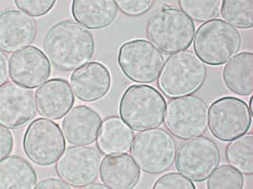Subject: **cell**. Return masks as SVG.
Returning <instances> with one entry per match:
<instances>
[{
    "mask_svg": "<svg viewBox=\"0 0 253 189\" xmlns=\"http://www.w3.org/2000/svg\"><path fill=\"white\" fill-rule=\"evenodd\" d=\"M44 52L57 69L76 70L92 59L95 42L89 31L72 20H63L46 31Z\"/></svg>",
    "mask_w": 253,
    "mask_h": 189,
    "instance_id": "1",
    "label": "cell"
},
{
    "mask_svg": "<svg viewBox=\"0 0 253 189\" xmlns=\"http://www.w3.org/2000/svg\"><path fill=\"white\" fill-rule=\"evenodd\" d=\"M196 33L194 21L179 9L162 7L146 25L150 43L161 53L173 55L191 47Z\"/></svg>",
    "mask_w": 253,
    "mask_h": 189,
    "instance_id": "2",
    "label": "cell"
},
{
    "mask_svg": "<svg viewBox=\"0 0 253 189\" xmlns=\"http://www.w3.org/2000/svg\"><path fill=\"white\" fill-rule=\"evenodd\" d=\"M166 100L161 92L147 84L127 87L119 103L121 119L135 131L161 127L164 121Z\"/></svg>",
    "mask_w": 253,
    "mask_h": 189,
    "instance_id": "3",
    "label": "cell"
},
{
    "mask_svg": "<svg viewBox=\"0 0 253 189\" xmlns=\"http://www.w3.org/2000/svg\"><path fill=\"white\" fill-rule=\"evenodd\" d=\"M205 63L190 50L175 53L163 63L158 78V87L169 98L193 94L205 83Z\"/></svg>",
    "mask_w": 253,
    "mask_h": 189,
    "instance_id": "4",
    "label": "cell"
},
{
    "mask_svg": "<svg viewBox=\"0 0 253 189\" xmlns=\"http://www.w3.org/2000/svg\"><path fill=\"white\" fill-rule=\"evenodd\" d=\"M196 56L205 64L227 63L241 48L240 32L222 19H211L200 25L193 40Z\"/></svg>",
    "mask_w": 253,
    "mask_h": 189,
    "instance_id": "5",
    "label": "cell"
},
{
    "mask_svg": "<svg viewBox=\"0 0 253 189\" xmlns=\"http://www.w3.org/2000/svg\"><path fill=\"white\" fill-rule=\"evenodd\" d=\"M131 156L143 172L158 175L174 162L176 143L172 134L161 128L139 131L131 146Z\"/></svg>",
    "mask_w": 253,
    "mask_h": 189,
    "instance_id": "6",
    "label": "cell"
},
{
    "mask_svg": "<svg viewBox=\"0 0 253 189\" xmlns=\"http://www.w3.org/2000/svg\"><path fill=\"white\" fill-rule=\"evenodd\" d=\"M208 112L206 101L196 94L175 97L166 104L163 122L174 137L188 140L206 132Z\"/></svg>",
    "mask_w": 253,
    "mask_h": 189,
    "instance_id": "7",
    "label": "cell"
},
{
    "mask_svg": "<svg viewBox=\"0 0 253 189\" xmlns=\"http://www.w3.org/2000/svg\"><path fill=\"white\" fill-rule=\"evenodd\" d=\"M252 122L249 105L239 97H220L209 108V130L219 141L230 142L247 134Z\"/></svg>",
    "mask_w": 253,
    "mask_h": 189,
    "instance_id": "8",
    "label": "cell"
},
{
    "mask_svg": "<svg viewBox=\"0 0 253 189\" xmlns=\"http://www.w3.org/2000/svg\"><path fill=\"white\" fill-rule=\"evenodd\" d=\"M163 63L162 53L148 40H130L119 48L118 64L127 79L134 83H155Z\"/></svg>",
    "mask_w": 253,
    "mask_h": 189,
    "instance_id": "9",
    "label": "cell"
},
{
    "mask_svg": "<svg viewBox=\"0 0 253 189\" xmlns=\"http://www.w3.org/2000/svg\"><path fill=\"white\" fill-rule=\"evenodd\" d=\"M23 151L35 165L48 166L58 161L66 150L64 132L51 119L36 118L24 133Z\"/></svg>",
    "mask_w": 253,
    "mask_h": 189,
    "instance_id": "10",
    "label": "cell"
},
{
    "mask_svg": "<svg viewBox=\"0 0 253 189\" xmlns=\"http://www.w3.org/2000/svg\"><path fill=\"white\" fill-rule=\"evenodd\" d=\"M219 161L216 143L202 135L181 143L174 158L176 170L193 182L207 180L218 166Z\"/></svg>",
    "mask_w": 253,
    "mask_h": 189,
    "instance_id": "11",
    "label": "cell"
},
{
    "mask_svg": "<svg viewBox=\"0 0 253 189\" xmlns=\"http://www.w3.org/2000/svg\"><path fill=\"white\" fill-rule=\"evenodd\" d=\"M101 153L87 146L67 148L55 163L59 178L71 188L83 189L94 183L100 174Z\"/></svg>",
    "mask_w": 253,
    "mask_h": 189,
    "instance_id": "12",
    "label": "cell"
},
{
    "mask_svg": "<svg viewBox=\"0 0 253 189\" xmlns=\"http://www.w3.org/2000/svg\"><path fill=\"white\" fill-rule=\"evenodd\" d=\"M8 68L12 83L34 89L46 83L51 64L41 49L30 46L12 53L8 60Z\"/></svg>",
    "mask_w": 253,
    "mask_h": 189,
    "instance_id": "13",
    "label": "cell"
},
{
    "mask_svg": "<svg viewBox=\"0 0 253 189\" xmlns=\"http://www.w3.org/2000/svg\"><path fill=\"white\" fill-rule=\"evenodd\" d=\"M36 100L32 89L16 83H5L0 87V123L16 129L35 118Z\"/></svg>",
    "mask_w": 253,
    "mask_h": 189,
    "instance_id": "14",
    "label": "cell"
},
{
    "mask_svg": "<svg viewBox=\"0 0 253 189\" xmlns=\"http://www.w3.org/2000/svg\"><path fill=\"white\" fill-rule=\"evenodd\" d=\"M70 86L83 102H95L104 97L111 87V74L100 62H90L70 75Z\"/></svg>",
    "mask_w": 253,
    "mask_h": 189,
    "instance_id": "15",
    "label": "cell"
},
{
    "mask_svg": "<svg viewBox=\"0 0 253 189\" xmlns=\"http://www.w3.org/2000/svg\"><path fill=\"white\" fill-rule=\"evenodd\" d=\"M35 19L20 10H7L0 15V48L6 53L16 52L35 41Z\"/></svg>",
    "mask_w": 253,
    "mask_h": 189,
    "instance_id": "16",
    "label": "cell"
},
{
    "mask_svg": "<svg viewBox=\"0 0 253 189\" xmlns=\"http://www.w3.org/2000/svg\"><path fill=\"white\" fill-rule=\"evenodd\" d=\"M37 113L43 118L58 120L64 118L75 102L68 81L60 78L47 80L35 92Z\"/></svg>",
    "mask_w": 253,
    "mask_h": 189,
    "instance_id": "17",
    "label": "cell"
},
{
    "mask_svg": "<svg viewBox=\"0 0 253 189\" xmlns=\"http://www.w3.org/2000/svg\"><path fill=\"white\" fill-rule=\"evenodd\" d=\"M103 121L99 113L86 105L72 108L62 121V130L72 146H87L97 139Z\"/></svg>",
    "mask_w": 253,
    "mask_h": 189,
    "instance_id": "18",
    "label": "cell"
},
{
    "mask_svg": "<svg viewBox=\"0 0 253 189\" xmlns=\"http://www.w3.org/2000/svg\"><path fill=\"white\" fill-rule=\"evenodd\" d=\"M100 179L109 189H134L140 178V169L131 155H106L100 165Z\"/></svg>",
    "mask_w": 253,
    "mask_h": 189,
    "instance_id": "19",
    "label": "cell"
},
{
    "mask_svg": "<svg viewBox=\"0 0 253 189\" xmlns=\"http://www.w3.org/2000/svg\"><path fill=\"white\" fill-rule=\"evenodd\" d=\"M71 13L84 28L102 30L115 22L119 8L115 0H74Z\"/></svg>",
    "mask_w": 253,
    "mask_h": 189,
    "instance_id": "20",
    "label": "cell"
},
{
    "mask_svg": "<svg viewBox=\"0 0 253 189\" xmlns=\"http://www.w3.org/2000/svg\"><path fill=\"white\" fill-rule=\"evenodd\" d=\"M133 130L117 117L105 118L97 136V149L104 155L126 154L134 140Z\"/></svg>",
    "mask_w": 253,
    "mask_h": 189,
    "instance_id": "21",
    "label": "cell"
},
{
    "mask_svg": "<svg viewBox=\"0 0 253 189\" xmlns=\"http://www.w3.org/2000/svg\"><path fill=\"white\" fill-rule=\"evenodd\" d=\"M222 77L225 85L232 93L244 96L253 94V52L244 51L233 56L225 64Z\"/></svg>",
    "mask_w": 253,
    "mask_h": 189,
    "instance_id": "22",
    "label": "cell"
},
{
    "mask_svg": "<svg viewBox=\"0 0 253 189\" xmlns=\"http://www.w3.org/2000/svg\"><path fill=\"white\" fill-rule=\"evenodd\" d=\"M37 183L34 166L26 159L11 155L0 162V189H33Z\"/></svg>",
    "mask_w": 253,
    "mask_h": 189,
    "instance_id": "23",
    "label": "cell"
},
{
    "mask_svg": "<svg viewBox=\"0 0 253 189\" xmlns=\"http://www.w3.org/2000/svg\"><path fill=\"white\" fill-rule=\"evenodd\" d=\"M228 163L242 174L253 173V134H245L230 142L226 148Z\"/></svg>",
    "mask_w": 253,
    "mask_h": 189,
    "instance_id": "24",
    "label": "cell"
},
{
    "mask_svg": "<svg viewBox=\"0 0 253 189\" xmlns=\"http://www.w3.org/2000/svg\"><path fill=\"white\" fill-rule=\"evenodd\" d=\"M220 12L225 22L235 29L248 30L253 27V0H223Z\"/></svg>",
    "mask_w": 253,
    "mask_h": 189,
    "instance_id": "25",
    "label": "cell"
},
{
    "mask_svg": "<svg viewBox=\"0 0 253 189\" xmlns=\"http://www.w3.org/2000/svg\"><path fill=\"white\" fill-rule=\"evenodd\" d=\"M181 11L196 22L211 20L220 12V0H180Z\"/></svg>",
    "mask_w": 253,
    "mask_h": 189,
    "instance_id": "26",
    "label": "cell"
},
{
    "mask_svg": "<svg viewBox=\"0 0 253 189\" xmlns=\"http://www.w3.org/2000/svg\"><path fill=\"white\" fill-rule=\"evenodd\" d=\"M244 185L243 174L230 165L217 166L207 179L208 189H242Z\"/></svg>",
    "mask_w": 253,
    "mask_h": 189,
    "instance_id": "27",
    "label": "cell"
},
{
    "mask_svg": "<svg viewBox=\"0 0 253 189\" xmlns=\"http://www.w3.org/2000/svg\"><path fill=\"white\" fill-rule=\"evenodd\" d=\"M154 189H196L193 181L185 177L179 172H170L159 178L154 186Z\"/></svg>",
    "mask_w": 253,
    "mask_h": 189,
    "instance_id": "28",
    "label": "cell"
},
{
    "mask_svg": "<svg viewBox=\"0 0 253 189\" xmlns=\"http://www.w3.org/2000/svg\"><path fill=\"white\" fill-rule=\"evenodd\" d=\"M16 7L30 16L40 17L50 12L56 4L55 0H15Z\"/></svg>",
    "mask_w": 253,
    "mask_h": 189,
    "instance_id": "29",
    "label": "cell"
},
{
    "mask_svg": "<svg viewBox=\"0 0 253 189\" xmlns=\"http://www.w3.org/2000/svg\"><path fill=\"white\" fill-rule=\"evenodd\" d=\"M118 8L124 14L128 16H139L152 8L153 1L151 0H118Z\"/></svg>",
    "mask_w": 253,
    "mask_h": 189,
    "instance_id": "30",
    "label": "cell"
},
{
    "mask_svg": "<svg viewBox=\"0 0 253 189\" xmlns=\"http://www.w3.org/2000/svg\"><path fill=\"white\" fill-rule=\"evenodd\" d=\"M13 136L9 128L4 126H0V158L5 159L10 154H12L13 150Z\"/></svg>",
    "mask_w": 253,
    "mask_h": 189,
    "instance_id": "31",
    "label": "cell"
},
{
    "mask_svg": "<svg viewBox=\"0 0 253 189\" xmlns=\"http://www.w3.org/2000/svg\"><path fill=\"white\" fill-rule=\"evenodd\" d=\"M72 189L69 184H67L62 179L56 178H46L36 184L35 189Z\"/></svg>",
    "mask_w": 253,
    "mask_h": 189,
    "instance_id": "32",
    "label": "cell"
},
{
    "mask_svg": "<svg viewBox=\"0 0 253 189\" xmlns=\"http://www.w3.org/2000/svg\"><path fill=\"white\" fill-rule=\"evenodd\" d=\"M8 74H9V68H8V63L7 60L3 53V51L0 52V85H4L8 79Z\"/></svg>",
    "mask_w": 253,
    "mask_h": 189,
    "instance_id": "33",
    "label": "cell"
},
{
    "mask_svg": "<svg viewBox=\"0 0 253 189\" xmlns=\"http://www.w3.org/2000/svg\"><path fill=\"white\" fill-rule=\"evenodd\" d=\"M84 189H108V188L104 185V184H100V183H92L88 186H85L83 188Z\"/></svg>",
    "mask_w": 253,
    "mask_h": 189,
    "instance_id": "34",
    "label": "cell"
},
{
    "mask_svg": "<svg viewBox=\"0 0 253 189\" xmlns=\"http://www.w3.org/2000/svg\"><path fill=\"white\" fill-rule=\"evenodd\" d=\"M249 108H250V111H251V113L253 114V96L251 97V99H250V102H249Z\"/></svg>",
    "mask_w": 253,
    "mask_h": 189,
    "instance_id": "35",
    "label": "cell"
}]
</instances>
